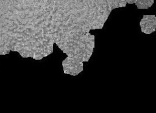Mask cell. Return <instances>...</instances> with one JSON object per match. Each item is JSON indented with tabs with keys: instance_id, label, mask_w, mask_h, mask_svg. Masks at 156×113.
I'll use <instances>...</instances> for the list:
<instances>
[{
	"instance_id": "cell-1",
	"label": "cell",
	"mask_w": 156,
	"mask_h": 113,
	"mask_svg": "<svg viewBox=\"0 0 156 113\" xmlns=\"http://www.w3.org/2000/svg\"><path fill=\"white\" fill-rule=\"evenodd\" d=\"M63 72L71 75H77L83 70V63L76 61L72 57L67 56L62 61Z\"/></svg>"
},
{
	"instance_id": "cell-2",
	"label": "cell",
	"mask_w": 156,
	"mask_h": 113,
	"mask_svg": "<svg viewBox=\"0 0 156 113\" xmlns=\"http://www.w3.org/2000/svg\"><path fill=\"white\" fill-rule=\"evenodd\" d=\"M141 30L145 34H151L155 31L156 16L155 15H144L140 23Z\"/></svg>"
},
{
	"instance_id": "cell-3",
	"label": "cell",
	"mask_w": 156,
	"mask_h": 113,
	"mask_svg": "<svg viewBox=\"0 0 156 113\" xmlns=\"http://www.w3.org/2000/svg\"><path fill=\"white\" fill-rule=\"evenodd\" d=\"M138 9H147L154 4V0H136L135 3Z\"/></svg>"
},
{
	"instance_id": "cell-4",
	"label": "cell",
	"mask_w": 156,
	"mask_h": 113,
	"mask_svg": "<svg viewBox=\"0 0 156 113\" xmlns=\"http://www.w3.org/2000/svg\"><path fill=\"white\" fill-rule=\"evenodd\" d=\"M126 1L128 4H134L136 2V0H126Z\"/></svg>"
}]
</instances>
